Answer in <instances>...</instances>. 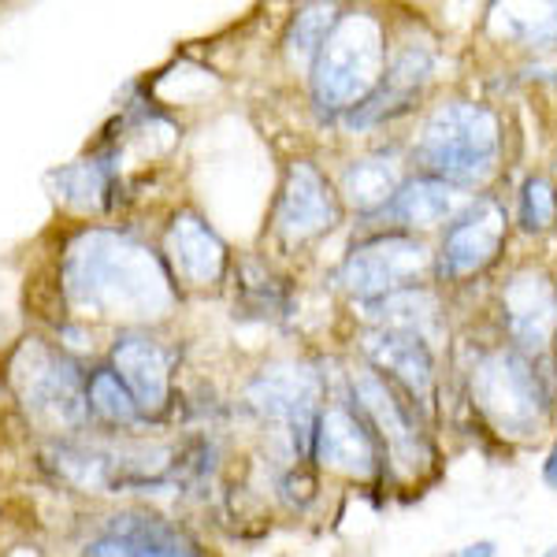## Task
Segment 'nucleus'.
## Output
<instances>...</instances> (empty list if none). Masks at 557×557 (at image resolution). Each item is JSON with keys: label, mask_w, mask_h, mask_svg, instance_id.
<instances>
[{"label": "nucleus", "mask_w": 557, "mask_h": 557, "mask_svg": "<svg viewBox=\"0 0 557 557\" xmlns=\"http://www.w3.org/2000/svg\"><path fill=\"white\" fill-rule=\"evenodd\" d=\"M498 120L491 108L450 101L431 112L420 134V160L431 168V178L446 186H480L498 164Z\"/></svg>", "instance_id": "7ed1b4c3"}, {"label": "nucleus", "mask_w": 557, "mask_h": 557, "mask_svg": "<svg viewBox=\"0 0 557 557\" xmlns=\"http://www.w3.org/2000/svg\"><path fill=\"white\" fill-rule=\"evenodd\" d=\"M120 383L131 391L138 409L160 412L172 394V354L149 335H123L112 349Z\"/></svg>", "instance_id": "ddd939ff"}, {"label": "nucleus", "mask_w": 557, "mask_h": 557, "mask_svg": "<svg viewBox=\"0 0 557 557\" xmlns=\"http://www.w3.org/2000/svg\"><path fill=\"white\" fill-rule=\"evenodd\" d=\"M428 75H431V49L428 45H406L394 57V64L383 71L375 94L364 97L357 108H349L346 123L349 127H368V123H380L383 115L401 112L409 104V97L428 83Z\"/></svg>", "instance_id": "dca6fc26"}, {"label": "nucleus", "mask_w": 557, "mask_h": 557, "mask_svg": "<svg viewBox=\"0 0 557 557\" xmlns=\"http://www.w3.org/2000/svg\"><path fill=\"white\" fill-rule=\"evenodd\" d=\"M338 23V8L335 4H305L294 12L290 30H286V52H290L294 64H317L323 41L331 38Z\"/></svg>", "instance_id": "412c9836"}, {"label": "nucleus", "mask_w": 557, "mask_h": 557, "mask_svg": "<svg viewBox=\"0 0 557 557\" xmlns=\"http://www.w3.org/2000/svg\"><path fill=\"white\" fill-rule=\"evenodd\" d=\"M354 394L361 401L364 417L372 420L375 431L383 435L391 461L398 465L401 475H420L431 461V450L420 435V424L412 420L406 401H398V394L391 391V383L380 372H357L354 375Z\"/></svg>", "instance_id": "6e6552de"}, {"label": "nucleus", "mask_w": 557, "mask_h": 557, "mask_svg": "<svg viewBox=\"0 0 557 557\" xmlns=\"http://www.w3.org/2000/svg\"><path fill=\"white\" fill-rule=\"evenodd\" d=\"M428 268V249L409 235H383L357 246L343 264V286L354 298L375 301L394 290H409Z\"/></svg>", "instance_id": "0eeeda50"}, {"label": "nucleus", "mask_w": 557, "mask_h": 557, "mask_svg": "<svg viewBox=\"0 0 557 557\" xmlns=\"http://www.w3.org/2000/svg\"><path fill=\"white\" fill-rule=\"evenodd\" d=\"M472 398L494 431L528 438L546 420V394L535 368L517 349H494L472 368Z\"/></svg>", "instance_id": "39448f33"}, {"label": "nucleus", "mask_w": 557, "mask_h": 557, "mask_svg": "<svg viewBox=\"0 0 557 557\" xmlns=\"http://www.w3.org/2000/svg\"><path fill=\"white\" fill-rule=\"evenodd\" d=\"M64 298L75 312L108 320H160L175 309L168 268L123 231H83L64 253Z\"/></svg>", "instance_id": "f257e3e1"}, {"label": "nucleus", "mask_w": 557, "mask_h": 557, "mask_svg": "<svg viewBox=\"0 0 557 557\" xmlns=\"http://www.w3.org/2000/svg\"><path fill=\"white\" fill-rule=\"evenodd\" d=\"M524 41H528V45H535V49H554V45H557V8H554V15H546L543 23L528 26V30H524Z\"/></svg>", "instance_id": "393cba45"}, {"label": "nucleus", "mask_w": 557, "mask_h": 557, "mask_svg": "<svg viewBox=\"0 0 557 557\" xmlns=\"http://www.w3.org/2000/svg\"><path fill=\"white\" fill-rule=\"evenodd\" d=\"M394 194H398V164L391 157H364L346 168L343 197L357 212L386 209Z\"/></svg>", "instance_id": "aec40b11"}, {"label": "nucleus", "mask_w": 557, "mask_h": 557, "mask_svg": "<svg viewBox=\"0 0 557 557\" xmlns=\"http://www.w3.org/2000/svg\"><path fill=\"white\" fill-rule=\"evenodd\" d=\"M502 238H506V212H502L498 201L480 197L461 220L450 223V231L443 238L438 268H443L446 278H465L480 272L502 249Z\"/></svg>", "instance_id": "9b49d317"}, {"label": "nucleus", "mask_w": 557, "mask_h": 557, "mask_svg": "<svg viewBox=\"0 0 557 557\" xmlns=\"http://www.w3.org/2000/svg\"><path fill=\"white\" fill-rule=\"evenodd\" d=\"M386 209L406 227H438L454 212V186H446L443 178H412L398 186Z\"/></svg>", "instance_id": "6ab92c4d"}, {"label": "nucleus", "mask_w": 557, "mask_h": 557, "mask_svg": "<svg viewBox=\"0 0 557 557\" xmlns=\"http://www.w3.org/2000/svg\"><path fill=\"white\" fill-rule=\"evenodd\" d=\"M168 257H172L175 272L194 286L220 283L223 268H227L223 238L194 212H178L172 220V227H168Z\"/></svg>", "instance_id": "2eb2a0df"}, {"label": "nucleus", "mask_w": 557, "mask_h": 557, "mask_svg": "<svg viewBox=\"0 0 557 557\" xmlns=\"http://www.w3.org/2000/svg\"><path fill=\"white\" fill-rule=\"evenodd\" d=\"M546 557H557V546H554V550H550V554H546Z\"/></svg>", "instance_id": "cd10ccee"}, {"label": "nucleus", "mask_w": 557, "mask_h": 557, "mask_svg": "<svg viewBox=\"0 0 557 557\" xmlns=\"http://www.w3.org/2000/svg\"><path fill=\"white\" fill-rule=\"evenodd\" d=\"M52 190L64 205L78 212H94L104 205V190H108V168L97 164V160H75V164L52 172Z\"/></svg>", "instance_id": "4be33fe9"}, {"label": "nucleus", "mask_w": 557, "mask_h": 557, "mask_svg": "<svg viewBox=\"0 0 557 557\" xmlns=\"http://www.w3.org/2000/svg\"><path fill=\"white\" fill-rule=\"evenodd\" d=\"M386 71V41L375 15L354 12L338 15L331 38L323 41L317 64H312V97L327 115L349 112L375 94Z\"/></svg>", "instance_id": "f03ea898"}, {"label": "nucleus", "mask_w": 557, "mask_h": 557, "mask_svg": "<svg viewBox=\"0 0 557 557\" xmlns=\"http://www.w3.org/2000/svg\"><path fill=\"white\" fill-rule=\"evenodd\" d=\"M543 483L550 491H557V443L550 446V454H546V461H543Z\"/></svg>", "instance_id": "a878e982"}, {"label": "nucleus", "mask_w": 557, "mask_h": 557, "mask_svg": "<svg viewBox=\"0 0 557 557\" xmlns=\"http://www.w3.org/2000/svg\"><path fill=\"white\" fill-rule=\"evenodd\" d=\"M502 317L520 349H543L557 335V286L546 272L524 268L502 290Z\"/></svg>", "instance_id": "9d476101"}, {"label": "nucleus", "mask_w": 557, "mask_h": 557, "mask_svg": "<svg viewBox=\"0 0 557 557\" xmlns=\"http://www.w3.org/2000/svg\"><path fill=\"white\" fill-rule=\"evenodd\" d=\"M364 354L372 357L375 368H383L386 375H394L412 401L431 406V386H435V361H431V346L424 338L406 335V331H383L375 327L364 338Z\"/></svg>", "instance_id": "4468645a"}, {"label": "nucleus", "mask_w": 557, "mask_h": 557, "mask_svg": "<svg viewBox=\"0 0 557 557\" xmlns=\"http://www.w3.org/2000/svg\"><path fill=\"white\" fill-rule=\"evenodd\" d=\"M520 227L528 231V235H543V231L554 227L557 220V194L550 186V178L543 175H532L524 183V190H520Z\"/></svg>", "instance_id": "b1692460"}, {"label": "nucleus", "mask_w": 557, "mask_h": 557, "mask_svg": "<svg viewBox=\"0 0 557 557\" xmlns=\"http://www.w3.org/2000/svg\"><path fill=\"white\" fill-rule=\"evenodd\" d=\"M338 223V201L331 194L327 178H323L309 160H298L286 172L283 197H278L275 209V235L286 246H298L331 231Z\"/></svg>", "instance_id": "1a4fd4ad"}, {"label": "nucleus", "mask_w": 557, "mask_h": 557, "mask_svg": "<svg viewBox=\"0 0 557 557\" xmlns=\"http://www.w3.org/2000/svg\"><path fill=\"white\" fill-rule=\"evenodd\" d=\"M461 557H494V543H491V539H483V543L465 546Z\"/></svg>", "instance_id": "bb28decb"}, {"label": "nucleus", "mask_w": 557, "mask_h": 557, "mask_svg": "<svg viewBox=\"0 0 557 557\" xmlns=\"http://www.w3.org/2000/svg\"><path fill=\"white\" fill-rule=\"evenodd\" d=\"M312 454L320 465L346 475H372L375 469V443L368 428L346 406H327L317 420V446Z\"/></svg>", "instance_id": "f3484780"}, {"label": "nucleus", "mask_w": 557, "mask_h": 557, "mask_svg": "<svg viewBox=\"0 0 557 557\" xmlns=\"http://www.w3.org/2000/svg\"><path fill=\"white\" fill-rule=\"evenodd\" d=\"M368 320H375L383 331H406V335H417L431 343L438 338V301L435 294L428 290H394L386 298L368 301Z\"/></svg>", "instance_id": "a211bd4d"}, {"label": "nucleus", "mask_w": 557, "mask_h": 557, "mask_svg": "<svg viewBox=\"0 0 557 557\" xmlns=\"http://www.w3.org/2000/svg\"><path fill=\"white\" fill-rule=\"evenodd\" d=\"M8 380L26 409V417L45 431H75L83 428L89 398L86 380L75 361L41 338H26L8 364Z\"/></svg>", "instance_id": "20e7f679"}, {"label": "nucleus", "mask_w": 557, "mask_h": 557, "mask_svg": "<svg viewBox=\"0 0 557 557\" xmlns=\"http://www.w3.org/2000/svg\"><path fill=\"white\" fill-rule=\"evenodd\" d=\"M249 409L264 420H283L290 428L294 454L298 461L312 457L317 446V401H320V375L309 364H272L249 383L246 391Z\"/></svg>", "instance_id": "423d86ee"}, {"label": "nucleus", "mask_w": 557, "mask_h": 557, "mask_svg": "<svg viewBox=\"0 0 557 557\" xmlns=\"http://www.w3.org/2000/svg\"><path fill=\"white\" fill-rule=\"evenodd\" d=\"M86 398H89V409L101 420H108V424H134V420L141 417L138 401H134L127 386L120 383V375L108 372V368H101V372L86 383Z\"/></svg>", "instance_id": "5701e85b"}, {"label": "nucleus", "mask_w": 557, "mask_h": 557, "mask_svg": "<svg viewBox=\"0 0 557 557\" xmlns=\"http://www.w3.org/2000/svg\"><path fill=\"white\" fill-rule=\"evenodd\" d=\"M86 557H201L175 524L149 513H120L86 546Z\"/></svg>", "instance_id": "f8f14e48"}]
</instances>
